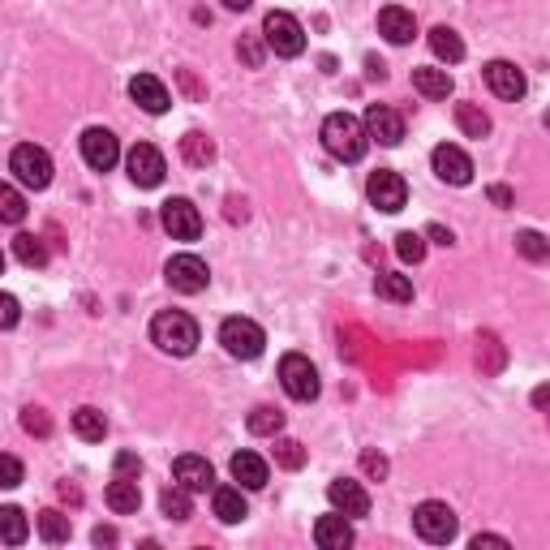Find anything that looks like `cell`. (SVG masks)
<instances>
[{
    "label": "cell",
    "instance_id": "obj_15",
    "mask_svg": "<svg viewBox=\"0 0 550 550\" xmlns=\"http://www.w3.org/2000/svg\"><path fill=\"white\" fill-rule=\"evenodd\" d=\"M366 129H370V142H383V147H400L404 142V117L387 104H370Z\"/></svg>",
    "mask_w": 550,
    "mask_h": 550
},
{
    "label": "cell",
    "instance_id": "obj_35",
    "mask_svg": "<svg viewBox=\"0 0 550 550\" xmlns=\"http://www.w3.org/2000/svg\"><path fill=\"white\" fill-rule=\"evenodd\" d=\"M516 250L529 258V263H546L550 258V241L542 233H533V228H525V233H516Z\"/></svg>",
    "mask_w": 550,
    "mask_h": 550
},
{
    "label": "cell",
    "instance_id": "obj_11",
    "mask_svg": "<svg viewBox=\"0 0 550 550\" xmlns=\"http://www.w3.org/2000/svg\"><path fill=\"white\" fill-rule=\"evenodd\" d=\"M280 383H284V392L293 396V400H314L318 396V370L310 366V357H301V353H288L280 361Z\"/></svg>",
    "mask_w": 550,
    "mask_h": 550
},
{
    "label": "cell",
    "instance_id": "obj_17",
    "mask_svg": "<svg viewBox=\"0 0 550 550\" xmlns=\"http://www.w3.org/2000/svg\"><path fill=\"white\" fill-rule=\"evenodd\" d=\"M129 95H134V104H138L142 112H151V117H159V112H168V104H172L168 86L159 82L155 74H138L134 82H129Z\"/></svg>",
    "mask_w": 550,
    "mask_h": 550
},
{
    "label": "cell",
    "instance_id": "obj_34",
    "mask_svg": "<svg viewBox=\"0 0 550 550\" xmlns=\"http://www.w3.org/2000/svg\"><path fill=\"white\" fill-rule=\"evenodd\" d=\"M245 426H250V434H280L284 430V413L271 409V404H258V409L245 417Z\"/></svg>",
    "mask_w": 550,
    "mask_h": 550
},
{
    "label": "cell",
    "instance_id": "obj_26",
    "mask_svg": "<svg viewBox=\"0 0 550 550\" xmlns=\"http://www.w3.org/2000/svg\"><path fill=\"white\" fill-rule=\"evenodd\" d=\"M74 434L82 443H104V434H108V417L91 409V404H82V409L74 413Z\"/></svg>",
    "mask_w": 550,
    "mask_h": 550
},
{
    "label": "cell",
    "instance_id": "obj_37",
    "mask_svg": "<svg viewBox=\"0 0 550 550\" xmlns=\"http://www.w3.org/2000/svg\"><path fill=\"white\" fill-rule=\"evenodd\" d=\"M396 254L404 258V263H422V258H426V237L422 233H400L396 237Z\"/></svg>",
    "mask_w": 550,
    "mask_h": 550
},
{
    "label": "cell",
    "instance_id": "obj_24",
    "mask_svg": "<svg viewBox=\"0 0 550 550\" xmlns=\"http://www.w3.org/2000/svg\"><path fill=\"white\" fill-rule=\"evenodd\" d=\"M413 91L426 95V99H447L452 95V74H447V69L422 65V69H413Z\"/></svg>",
    "mask_w": 550,
    "mask_h": 550
},
{
    "label": "cell",
    "instance_id": "obj_27",
    "mask_svg": "<svg viewBox=\"0 0 550 550\" xmlns=\"http://www.w3.org/2000/svg\"><path fill=\"white\" fill-rule=\"evenodd\" d=\"M430 52L439 56V61H447V65L465 61V43H460V35L452 31V26H434V31H430Z\"/></svg>",
    "mask_w": 550,
    "mask_h": 550
},
{
    "label": "cell",
    "instance_id": "obj_13",
    "mask_svg": "<svg viewBox=\"0 0 550 550\" xmlns=\"http://www.w3.org/2000/svg\"><path fill=\"white\" fill-rule=\"evenodd\" d=\"M430 164H434V177L447 181V185H469L473 181V159L456 147V142H439L430 155Z\"/></svg>",
    "mask_w": 550,
    "mask_h": 550
},
{
    "label": "cell",
    "instance_id": "obj_30",
    "mask_svg": "<svg viewBox=\"0 0 550 550\" xmlns=\"http://www.w3.org/2000/svg\"><path fill=\"white\" fill-rule=\"evenodd\" d=\"M181 155L190 159L194 168H207L211 159H215V142H211L207 134H198V129H190V134L181 138Z\"/></svg>",
    "mask_w": 550,
    "mask_h": 550
},
{
    "label": "cell",
    "instance_id": "obj_42",
    "mask_svg": "<svg viewBox=\"0 0 550 550\" xmlns=\"http://www.w3.org/2000/svg\"><path fill=\"white\" fill-rule=\"evenodd\" d=\"M0 323H5V327H13V323H18V301H13L9 293L0 297Z\"/></svg>",
    "mask_w": 550,
    "mask_h": 550
},
{
    "label": "cell",
    "instance_id": "obj_2",
    "mask_svg": "<svg viewBox=\"0 0 550 550\" xmlns=\"http://www.w3.org/2000/svg\"><path fill=\"white\" fill-rule=\"evenodd\" d=\"M151 340L172 357H190L198 349V323L185 310H164L151 323Z\"/></svg>",
    "mask_w": 550,
    "mask_h": 550
},
{
    "label": "cell",
    "instance_id": "obj_38",
    "mask_svg": "<svg viewBox=\"0 0 550 550\" xmlns=\"http://www.w3.org/2000/svg\"><path fill=\"white\" fill-rule=\"evenodd\" d=\"M275 460H280L284 469H301L306 465V447H301L297 439H280L275 443Z\"/></svg>",
    "mask_w": 550,
    "mask_h": 550
},
{
    "label": "cell",
    "instance_id": "obj_12",
    "mask_svg": "<svg viewBox=\"0 0 550 550\" xmlns=\"http://www.w3.org/2000/svg\"><path fill=\"white\" fill-rule=\"evenodd\" d=\"M125 168H129V181L142 185V190H155V185L164 181V172H168L164 155H159L151 142H138V147L125 155Z\"/></svg>",
    "mask_w": 550,
    "mask_h": 550
},
{
    "label": "cell",
    "instance_id": "obj_22",
    "mask_svg": "<svg viewBox=\"0 0 550 550\" xmlns=\"http://www.w3.org/2000/svg\"><path fill=\"white\" fill-rule=\"evenodd\" d=\"M104 499H108V508L117 512V516H134L142 508V490H138V477H112L108 490H104Z\"/></svg>",
    "mask_w": 550,
    "mask_h": 550
},
{
    "label": "cell",
    "instance_id": "obj_3",
    "mask_svg": "<svg viewBox=\"0 0 550 550\" xmlns=\"http://www.w3.org/2000/svg\"><path fill=\"white\" fill-rule=\"evenodd\" d=\"M9 172L13 181H22L26 190H48L52 185V155L35 147V142H22V147H13L9 155Z\"/></svg>",
    "mask_w": 550,
    "mask_h": 550
},
{
    "label": "cell",
    "instance_id": "obj_1",
    "mask_svg": "<svg viewBox=\"0 0 550 550\" xmlns=\"http://www.w3.org/2000/svg\"><path fill=\"white\" fill-rule=\"evenodd\" d=\"M323 147L340 159V164H357L370 151V129L366 121H357L353 112H331L323 121Z\"/></svg>",
    "mask_w": 550,
    "mask_h": 550
},
{
    "label": "cell",
    "instance_id": "obj_10",
    "mask_svg": "<svg viewBox=\"0 0 550 550\" xmlns=\"http://www.w3.org/2000/svg\"><path fill=\"white\" fill-rule=\"evenodd\" d=\"M78 142H82V159H86V164H91L95 172H112V168H117V159H121V142H117V134H112V129L91 125Z\"/></svg>",
    "mask_w": 550,
    "mask_h": 550
},
{
    "label": "cell",
    "instance_id": "obj_18",
    "mask_svg": "<svg viewBox=\"0 0 550 550\" xmlns=\"http://www.w3.org/2000/svg\"><path fill=\"white\" fill-rule=\"evenodd\" d=\"M172 477H177V482L190 490V495L215 490V469H211L202 456H177V465H172Z\"/></svg>",
    "mask_w": 550,
    "mask_h": 550
},
{
    "label": "cell",
    "instance_id": "obj_46",
    "mask_svg": "<svg viewBox=\"0 0 550 550\" xmlns=\"http://www.w3.org/2000/svg\"><path fill=\"white\" fill-rule=\"evenodd\" d=\"M426 237H434V241H439V245H452V241H456V237H452V233H447V228H439V224H430V228H426Z\"/></svg>",
    "mask_w": 550,
    "mask_h": 550
},
{
    "label": "cell",
    "instance_id": "obj_39",
    "mask_svg": "<svg viewBox=\"0 0 550 550\" xmlns=\"http://www.w3.org/2000/svg\"><path fill=\"white\" fill-rule=\"evenodd\" d=\"M237 52H241V61L250 65V69L263 65V43H258V39H241V43H237Z\"/></svg>",
    "mask_w": 550,
    "mask_h": 550
},
{
    "label": "cell",
    "instance_id": "obj_4",
    "mask_svg": "<svg viewBox=\"0 0 550 550\" xmlns=\"http://www.w3.org/2000/svg\"><path fill=\"white\" fill-rule=\"evenodd\" d=\"M220 344L228 349V357H241V361H254V357H263L267 349V336H263V327L254 323V318H224L220 323Z\"/></svg>",
    "mask_w": 550,
    "mask_h": 550
},
{
    "label": "cell",
    "instance_id": "obj_36",
    "mask_svg": "<svg viewBox=\"0 0 550 550\" xmlns=\"http://www.w3.org/2000/svg\"><path fill=\"white\" fill-rule=\"evenodd\" d=\"M0 215H5V224H22V215H26V202L13 185H0Z\"/></svg>",
    "mask_w": 550,
    "mask_h": 550
},
{
    "label": "cell",
    "instance_id": "obj_47",
    "mask_svg": "<svg viewBox=\"0 0 550 550\" xmlns=\"http://www.w3.org/2000/svg\"><path fill=\"white\" fill-rule=\"evenodd\" d=\"M490 198H495L499 207H508V202H512V190H503V185H490Z\"/></svg>",
    "mask_w": 550,
    "mask_h": 550
},
{
    "label": "cell",
    "instance_id": "obj_16",
    "mask_svg": "<svg viewBox=\"0 0 550 550\" xmlns=\"http://www.w3.org/2000/svg\"><path fill=\"white\" fill-rule=\"evenodd\" d=\"M327 499H331V508L344 512V516H366V512H370L366 486L353 482V477H336V482L327 486Z\"/></svg>",
    "mask_w": 550,
    "mask_h": 550
},
{
    "label": "cell",
    "instance_id": "obj_9",
    "mask_svg": "<svg viewBox=\"0 0 550 550\" xmlns=\"http://www.w3.org/2000/svg\"><path fill=\"white\" fill-rule=\"evenodd\" d=\"M366 198H370L379 211L396 215V211H404V202H409V185H404L400 172L379 168V172H370V181H366Z\"/></svg>",
    "mask_w": 550,
    "mask_h": 550
},
{
    "label": "cell",
    "instance_id": "obj_33",
    "mask_svg": "<svg viewBox=\"0 0 550 550\" xmlns=\"http://www.w3.org/2000/svg\"><path fill=\"white\" fill-rule=\"evenodd\" d=\"M159 508H164L168 520H190V490L181 482H172L164 495H159Z\"/></svg>",
    "mask_w": 550,
    "mask_h": 550
},
{
    "label": "cell",
    "instance_id": "obj_28",
    "mask_svg": "<svg viewBox=\"0 0 550 550\" xmlns=\"http://www.w3.org/2000/svg\"><path fill=\"white\" fill-rule=\"evenodd\" d=\"M35 525H39V538L43 542H69V533H74V525H69V516L65 512H56V508H48V512H39L35 516Z\"/></svg>",
    "mask_w": 550,
    "mask_h": 550
},
{
    "label": "cell",
    "instance_id": "obj_43",
    "mask_svg": "<svg viewBox=\"0 0 550 550\" xmlns=\"http://www.w3.org/2000/svg\"><path fill=\"white\" fill-rule=\"evenodd\" d=\"M138 469H142V465H138L134 452H121V456H117V473H121V477H138Z\"/></svg>",
    "mask_w": 550,
    "mask_h": 550
},
{
    "label": "cell",
    "instance_id": "obj_8",
    "mask_svg": "<svg viewBox=\"0 0 550 550\" xmlns=\"http://www.w3.org/2000/svg\"><path fill=\"white\" fill-rule=\"evenodd\" d=\"M164 275H168V284L177 288V293H185V297H194V293H202V288L211 284V267L202 263L198 254H172Z\"/></svg>",
    "mask_w": 550,
    "mask_h": 550
},
{
    "label": "cell",
    "instance_id": "obj_48",
    "mask_svg": "<svg viewBox=\"0 0 550 550\" xmlns=\"http://www.w3.org/2000/svg\"><path fill=\"white\" fill-rule=\"evenodd\" d=\"M533 404H538V409H546V413H550V387H538V392H533Z\"/></svg>",
    "mask_w": 550,
    "mask_h": 550
},
{
    "label": "cell",
    "instance_id": "obj_23",
    "mask_svg": "<svg viewBox=\"0 0 550 550\" xmlns=\"http://www.w3.org/2000/svg\"><path fill=\"white\" fill-rule=\"evenodd\" d=\"M211 508H215V516H220L224 525H241V520L250 516V503H245L241 486H215L211 490Z\"/></svg>",
    "mask_w": 550,
    "mask_h": 550
},
{
    "label": "cell",
    "instance_id": "obj_7",
    "mask_svg": "<svg viewBox=\"0 0 550 550\" xmlns=\"http://www.w3.org/2000/svg\"><path fill=\"white\" fill-rule=\"evenodd\" d=\"M159 224H164V233L172 241H198L202 237V215L190 198H168L164 207H159Z\"/></svg>",
    "mask_w": 550,
    "mask_h": 550
},
{
    "label": "cell",
    "instance_id": "obj_25",
    "mask_svg": "<svg viewBox=\"0 0 550 550\" xmlns=\"http://www.w3.org/2000/svg\"><path fill=\"white\" fill-rule=\"evenodd\" d=\"M374 293H379L383 301H396V306H409L413 301V280L400 271H383L379 280H374Z\"/></svg>",
    "mask_w": 550,
    "mask_h": 550
},
{
    "label": "cell",
    "instance_id": "obj_6",
    "mask_svg": "<svg viewBox=\"0 0 550 550\" xmlns=\"http://www.w3.org/2000/svg\"><path fill=\"white\" fill-rule=\"evenodd\" d=\"M263 43L275 56H301L306 52V31H301V22L293 18V13L271 9L263 18Z\"/></svg>",
    "mask_w": 550,
    "mask_h": 550
},
{
    "label": "cell",
    "instance_id": "obj_19",
    "mask_svg": "<svg viewBox=\"0 0 550 550\" xmlns=\"http://www.w3.org/2000/svg\"><path fill=\"white\" fill-rule=\"evenodd\" d=\"M379 35L387 39V43H413V35H417V18L404 5H387V9H379Z\"/></svg>",
    "mask_w": 550,
    "mask_h": 550
},
{
    "label": "cell",
    "instance_id": "obj_49",
    "mask_svg": "<svg viewBox=\"0 0 550 550\" xmlns=\"http://www.w3.org/2000/svg\"><path fill=\"white\" fill-rule=\"evenodd\" d=\"M112 542H117V533L112 529H95V546H112Z\"/></svg>",
    "mask_w": 550,
    "mask_h": 550
},
{
    "label": "cell",
    "instance_id": "obj_5",
    "mask_svg": "<svg viewBox=\"0 0 550 550\" xmlns=\"http://www.w3.org/2000/svg\"><path fill=\"white\" fill-rule=\"evenodd\" d=\"M413 529L422 533V538H426L430 546H447V542L456 538L460 520H456V512L447 508V503L426 499V503H417V508H413Z\"/></svg>",
    "mask_w": 550,
    "mask_h": 550
},
{
    "label": "cell",
    "instance_id": "obj_31",
    "mask_svg": "<svg viewBox=\"0 0 550 550\" xmlns=\"http://www.w3.org/2000/svg\"><path fill=\"white\" fill-rule=\"evenodd\" d=\"M13 258L26 267H48V250H43V241L31 237V233H18L13 237Z\"/></svg>",
    "mask_w": 550,
    "mask_h": 550
},
{
    "label": "cell",
    "instance_id": "obj_21",
    "mask_svg": "<svg viewBox=\"0 0 550 550\" xmlns=\"http://www.w3.org/2000/svg\"><path fill=\"white\" fill-rule=\"evenodd\" d=\"M228 469H233V482L245 486V490H263L267 477H271L267 460L258 456V452H237L233 460H228Z\"/></svg>",
    "mask_w": 550,
    "mask_h": 550
},
{
    "label": "cell",
    "instance_id": "obj_20",
    "mask_svg": "<svg viewBox=\"0 0 550 550\" xmlns=\"http://www.w3.org/2000/svg\"><path fill=\"white\" fill-rule=\"evenodd\" d=\"M314 542L323 546V550H344V546H353V525H349V516H344V512L318 516V520H314Z\"/></svg>",
    "mask_w": 550,
    "mask_h": 550
},
{
    "label": "cell",
    "instance_id": "obj_44",
    "mask_svg": "<svg viewBox=\"0 0 550 550\" xmlns=\"http://www.w3.org/2000/svg\"><path fill=\"white\" fill-rule=\"evenodd\" d=\"M26 430H39V434H48V417H39V409H26Z\"/></svg>",
    "mask_w": 550,
    "mask_h": 550
},
{
    "label": "cell",
    "instance_id": "obj_32",
    "mask_svg": "<svg viewBox=\"0 0 550 550\" xmlns=\"http://www.w3.org/2000/svg\"><path fill=\"white\" fill-rule=\"evenodd\" d=\"M31 525H26V516L18 508H0V542L5 546H22Z\"/></svg>",
    "mask_w": 550,
    "mask_h": 550
},
{
    "label": "cell",
    "instance_id": "obj_41",
    "mask_svg": "<svg viewBox=\"0 0 550 550\" xmlns=\"http://www.w3.org/2000/svg\"><path fill=\"white\" fill-rule=\"evenodd\" d=\"M361 469H366L370 477H387V460L379 452H366V456H361Z\"/></svg>",
    "mask_w": 550,
    "mask_h": 550
},
{
    "label": "cell",
    "instance_id": "obj_40",
    "mask_svg": "<svg viewBox=\"0 0 550 550\" xmlns=\"http://www.w3.org/2000/svg\"><path fill=\"white\" fill-rule=\"evenodd\" d=\"M0 473H5V482H0V486H18V482H22L18 456H0Z\"/></svg>",
    "mask_w": 550,
    "mask_h": 550
},
{
    "label": "cell",
    "instance_id": "obj_45",
    "mask_svg": "<svg viewBox=\"0 0 550 550\" xmlns=\"http://www.w3.org/2000/svg\"><path fill=\"white\" fill-rule=\"evenodd\" d=\"M473 546H477V550H482V546H508V538H495V533H477Z\"/></svg>",
    "mask_w": 550,
    "mask_h": 550
},
{
    "label": "cell",
    "instance_id": "obj_29",
    "mask_svg": "<svg viewBox=\"0 0 550 550\" xmlns=\"http://www.w3.org/2000/svg\"><path fill=\"white\" fill-rule=\"evenodd\" d=\"M456 125L465 138H490V117L477 104H456Z\"/></svg>",
    "mask_w": 550,
    "mask_h": 550
},
{
    "label": "cell",
    "instance_id": "obj_50",
    "mask_svg": "<svg viewBox=\"0 0 550 550\" xmlns=\"http://www.w3.org/2000/svg\"><path fill=\"white\" fill-rule=\"evenodd\" d=\"M224 5H228V9H237V13H241V9H250V5H254V0H224Z\"/></svg>",
    "mask_w": 550,
    "mask_h": 550
},
{
    "label": "cell",
    "instance_id": "obj_14",
    "mask_svg": "<svg viewBox=\"0 0 550 550\" xmlns=\"http://www.w3.org/2000/svg\"><path fill=\"white\" fill-rule=\"evenodd\" d=\"M482 78H486V86L495 91L499 99H525V91H529V82H525V74L512 65V61H490L486 69H482Z\"/></svg>",
    "mask_w": 550,
    "mask_h": 550
}]
</instances>
